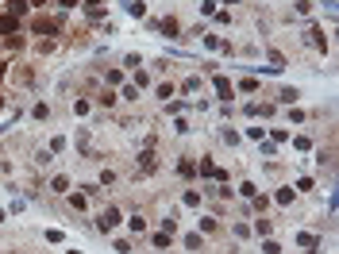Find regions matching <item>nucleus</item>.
Masks as SVG:
<instances>
[{
  "mask_svg": "<svg viewBox=\"0 0 339 254\" xmlns=\"http://www.w3.org/2000/svg\"><path fill=\"white\" fill-rule=\"evenodd\" d=\"M297 96H301V92H297V89H281V96H277V100H281V104H293Z\"/></svg>",
  "mask_w": 339,
  "mask_h": 254,
  "instance_id": "423d86ee",
  "label": "nucleus"
},
{
  "mask_svg": "<svg viewBox=\"0 0 339 254\" xmlns=\"http://www.w3.org/2000/svg\"><path fill=\"white\" fill-rule=\"evenodd\" d=\"M8 12L20 20V16H27V0H8Z\"/></svg>",
  "mask_w": 339,
  "mask_h": 254,
  "instance_id": "f03ea898",
  "label": "nucleus"
},
{
  "mask_svg": "<svg viewBox=\"0 0 339 254\" xmlns=\"http://www.w3.org/2000/svg\"><path fill=\"white\" fill-rule=\"evenodd\" d=\"M16 31V16H0V35H12Z\"/></svg>",
  "mask_w": 339,
  "mask_h": 254,
  "instance_id": "20e7f679",
  "label": "nucleus"
},
{
  "mask_svg": "<svg viewBox=\"0 0 339 254\" xmlns=\"http://www.w3.org/2000/svg\"><path fill=\"white\" fill-rule=\"evenodd\" d=\"M139 158H143V169H154V154H151V150H143Z\"/></svg>",
  "mask_w": 339,
  "mask_h": 254,
  "instance_id": "6e6552de",
  "label": "nucleus"
},
{
  "mask_svg": "<svg viewBox=\"0 0 339 254\" xmlns=\"http://www.w3.org/2000/svg\"><path fill=\"white\" fill-rule=\"evenodd\" d=\"M54 31H58V27L50 20H35V35H54Z\"/></svg>",
  "mask_w": 339,
  "mask_h": 254,
  "instance_id": "7ed1b4c3",
  "label": "nucleus"
},
{
  "mask_svg": "<svg viewBox=\"0 0 339 254\" xmlns=\"http://www.w3.org/2000/svg\"><path fill=\"white\" fill-rule=\"evenodd\" d=\"M96 224H100V231H112L116 224H120V208H104V212H100V220H96Z\"/></svg>",
  "mask_w": 339,
  "mask_h": 254,
  "instance_id": "f257e3e1",
  "label": "nucleus"
},
{
  "mask_svg": "<svg viewBox=\"0 0 339 254\" xmlns=\"http://www.w3.org/2000/svg\"><path fill=\"white\" fill-rule=\"evenodd\" d=\"M162 231H166V235H174V231H178V224H174V216H166V220H162Z\"/></svg>",
  "mask_w": 339,
  "mask_h": 254,
  "instance_id": "1a4fd4ad",
  "label": "nucleus"
},
{
  "mask_svg": "<svg viewBox=\"0 0 339 254\" xmlns=\"http://www.w3.org/2000/svg\"><path fill=\"white\" fill-rule=\"evenodd\" d=\"M4 73H8V66H0V81H4Z\"/></svg>",
  "mask_w": 339,
  "mask_h": 254,
  "instance_id": "f8f14e48",
  "label": "nucleus"
},
{
  "mask_svg": "<svg viewBox=\"0 0 339 254\" xmlns=\"http://www.w3.org/2000/svg\"><path fill=\"white\" fill-rule=\"evenodd\" d=\"M201 173H204V177H212V173H216V166H212L208 158H201Z\"/></svg>",
  "mask_w": 339,
  "mask_h": 254,
  "instance_id": "9b49d317",
  "label": "nucleus"
},
{
  "mask_svg": "<svg viewBox=\"0 0 339 254\" xmlns=\"http://www.w3.org/2000/svg\"><path fill=\"white\" fill-rule=\"evenodd\" d=\"M254 231H258V235H270V220H266V216H262V220H258V224H254Z\"/></svg>",
  "mask_w": 339,
  "mask_h": 254,
  "instance_id": "9d476101",
  "label": "nucleus"
},
{
  "mask_svg": "<svg viewBox=\"0 0 339 254\" xmlns=\"http://www.w3.org/2000/svg\"><path fill=\"white\" fill-rule=\"evenodd\" d=\"M50 189H54V193H66L69 181H66V177H54V181H50Z\"/></svg>",
  "mask_w": 339,
  "mask_h": 254,
  "instance_id": "0eeeda50",
  "label": "nucleus"
},
{
  "mask_svg": "<svg viewBox=\"0 0 339 254\" xmlns=\"http://www.w3.org/2000/svg\"><path fill=\"white\" fill-rule=\"evenodd\" d=\"M216 92H220V96H231V81H227V77H216Z\"/></svg>",
  "mask_w": 339,
  "mask_h": 254,
  "instance_id": "39448f33",
  "label": "nucleus"
}]
</instances>
